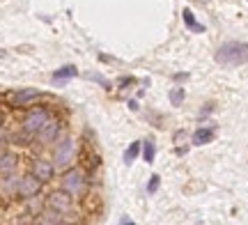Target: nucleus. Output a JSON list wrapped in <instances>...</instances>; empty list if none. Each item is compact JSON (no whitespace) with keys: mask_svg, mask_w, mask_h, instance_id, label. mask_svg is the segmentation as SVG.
<instances>
[{"mask_svg":"<svg viewBox=\"0 0 248 225\" xmlns=\"http://www.w3.org/2000/svg\"><path fill=\"white\" fill-rule=\"evenodd\" d=\"M140 156H142V161L145 163H154V159H156V145L152 143V140H142Z\"/></svg>","mask_w":248,"mask_h":225,"instance_id":"dca6fc26","label":"nucleus"},{"mask_svg":"<svg viewBox=\"0 0 248 225\" xmlns=\"http://www.w3.org/2000/svg\"><path fill=\"white\" fill-rule=\"evenodd\" d=\"M159 184H161V177L159 175H152L150 177V181H147V193H156V189H159Z\"/></svg>","mask_w":248,"mask_h":225,"instance_id":"6ab92c4d","label":"nucleus"},{"mask_svg":"<svg viewBox=\"0 0 248 225\" xmlns=\"http://www.w3.org/2000/svg\"><path fill=\"white\" fill-rule=\"evenodd\" d=\"M37 223L58 225V223H64V218H62V214H58V211H53V209H51V214H42V218H37Z\"/></svg>","mask_w":248,"mask_h":225,"instance_id":"f3484780","label":"nucleus"},{"mask_svg":"<svg viewBox=\"0 0 248 225\" xmlns=\"http://www.w3.org/2000/svg\"><path fill=\"white\" fill-rule=\"evenodd\" d=\"M42 186H44V181L37 180L35 175L30 172V175H26V177H21L18 180V189H16V195L23 200H32L37 198L39 193H42Z\"/></svg>","mask_w":248,"mask_h":225,"instance_id":"39448f33","label":"nucleus"},{"mask_svg":"<svg viewBox=\"0 0 248 225\" xmlns=\"http://www.w3.org/2000/svg\"><path fill=\"white\" fill-rule=\"evenodd\" d=\"M140 140H133L131 145H129V147H126V150H124V156H122V161H124V165H131L133 161H136V159H138V156H140Z\"/></svg>","mask_w":248,"mask_h":225,"instance_id":"2eb2a0df","label":"nucleus"},{"mask_svg":"<svg viewBox=\"0 0 248 225\" xmlns=\"http://www.w3.org/2000/svg\"><path fill=\"white\" fill-rule=\"evenodd\" d=\"M60 131H62V122H60V120L48 117V120H46V124L37 131V138H39V143L51 145V143H55V140L60 138Z\"/></svg>","mask_w":248,"mask_h":225,"instance_id":"0eeeda50","label":"nucleus"},{"mask_svg":"<svg viewBox=\"0 0 248 225\" xmlns=\"http://www.w3.org/2000/svg\"><path fill=\"white\" fill-rule=\"evenodd\" d=\"M202 2H209V0H202Z\"/></svg>","mask_w":248,"mask_h":225,"instance_id":"5701e85b","label":"nucleus"},{"mask_svg":"<svg viewBox=\"0 0 248 225\" xmlns=\"http://www.w3.org/2000/svg\"><path fill=\"white\" fill-rule=\"evenodd\" d=\"M62 189L69 191L74 198H80L85 189H88V180H85V172L80 168H69V170L62 175Z\"/></svg>","mask_w":248,"mask_h":225,"instance_id":"f03ea898","label":"nucleus"},{"mask_svg":"<svg viewBox=\"0 0 248 225\" xmlns=\"http://www.w3.org/2000/svg\"><path fill=\"white\" fill-rule=\"evenodd\" d=\"M16 189H18V177L16 175L0 177V193H5V195H16Z\"/></svg>","mask_w":248,"mask_h":225,"instance_id":"4468645a","label":"nucleus"},{"mask_svg":"<svg viewBox=\"0 0 248 225\" xmlns=\"http://www.w3.org/2000/svg\"><path fill=\"white\" fill-rule=\"evenodd\" d=\"M16 165H18V159L14 154H0V177H7V175H14L16 172Z\"/></svg>","mask_w":248,"mask_h":225,"instance_id":"9b49d317","label":"nucleus"},{"mask_svg":"<svg viewBox=\"0 0 248 225\" xmlns=\"http://www.w3.org/2000/svg\"><path fill=\"white\" fill-rule=\"evenodd\" d=\"M48 117H51V113L46 108H32L26 117H23V122H21V124H23V131L30 135H37V131L46 124Z\"/></svg>","mask_w":248,"mask_h":225,"instance_id":"423d86ee","label":"nucleus"},{"mask_svg":"<svg viewBox=\"0 0 248 225\" xmlns=\"http://www.w3.org/2000/svg\"><path fill=\"white\" fill-rule=\"evenodd\" d=\"M76 76H78V69H76L74 64H64V67H60V69L53 72V81L64 83V81H69V78H76Z\"/></svg>","mask_w":248,"mask_h":225,"instance_id":"ddd939ff","label":"nucleus"},{"mask_svg":"<svg viewBox=\"0 0 248 225\" xmlns=\"http://www.w3.org/2000/svg\"><path fill=\"white\" fill-rule=\"evenodd\" d=\"M0 58H5V51H2V48H0Z\"/></svg>","mask_w":248,"mask_h":225,"instance_id":"4be33fe9","label":"nucleus"},{"mask_svg":"<svg viewBox=\"0 0 248 225\" xmlns=\"http://www.w3.org/2000/svg\"><path fill=\"white\" fill-rule=\"evenodd\" d=\"M170 104L172 106H182L184 104V88H177V90L170 92Z\"/></svg>","mask_w":248,"mask_h":225,"instance_id":"a211bd4d","label":"nucleus"},{"mask_svg":"<svg viewBox=\"0 0 248 225\" xmlns=\"http://www.w3.org/2000/svg\"><path fill=\"white\" fill-rule=\"evenodd\" d=\"M46 207L58 211V214H69L71 209H74V195H71L69 191L58 189V191H53V193H48Z\"/></svg>","mask_w":248,"mask_h":225,"instance_id":"20e7f679","label":"nucleus"},{"mask_svg":"<svg viewBox=\"0 0 248 225\" xmlns=\"http://www.w3.org/2000/svg\"><path fill=\"white\" fill-rule=\"evenodd\" d=\"M74 156H76V143H74L69 135H67V138H62L60 143H58V147H55L53 165H55V168H67V165H71Z\"/></svg>","mask_w":248,"mask_h":225,"instance_id":"7ed1b4c3","label":"nucleus"},{"mask_svg":"<svg viewBox=\"0 0 248 225\" xmlns=\"http://www.w3.org/2000/svg\"><path fill=\"white\" fill-rule=\"evenodd\" d=\"M32 175H35L37 180H42L44 184L51 181L55 175L53 161H48V159H35V163H32Z\"/></svg>","mask_w":248,"mask_h":225,"instance_id":"6e6552de","label":"nucleus"},{"mask_svg":"<svg viewBox=\"0 0 248 225\" xmlns=\"http://www.w3.org/2000/svg\"><path fill=\"white\" fill-rule=\"evenodd\" d=\"M182 18H184V26L188 28L191 32H204V26L193 16L191 7H184V9H182Z\"/></svg>","mask_w":248,"mask_h":225,"instance_id":"f8f14e48","label":"nucleus"},{"mask_svg":"<svg viewBox=\"0 0 248 225\" xmlns=\"http://www.w3.org/2000/svg\"><path fill=\"white\" fill-rule=\"evenodd\" d=\"M214 135H216V129L214 126H198L191 135V143L193 145H207L214 140Z\"/></svg>","mask_w":248,"mask_h":225,"instance_id":"9d476101","label":"nucleus"},{"mask_svg":"<svg viewBox=\"0 0 248 225\" xmlns=\"http://www.w3.org/2000/svg\"><path fill=\"white\" fill-rule=\"evenodd\" d=\"M120 225H133V221L129 216H124V218H120Z\"/></svg>","mask_w":248,"mask_h":225,"instance_id":"412c9836","label":"nucleus"},{"mask_svg":"<svg viewBox=\"0 0 248 225\" xmlns=\"http://www.w3.org/2000/svg\"><path fill=\"white\" fill-rule=\"evenodd\" d=\"M42 97H44V94H42L39 90H35V88H23V90H18V92L12 94V104L21 108V106H30L32 101L42 99Z\"/></svg>","mask_w":248,"mask_h":225,"instance_id":"1a4fd4ad","label":"nucleus"},{"mask_svg":"<svg viewBox=\"0 0 248 225\" xmlns=\"http://www.w3.org/2000/svg\"><path fill=\"white\" fill-rule=\"evenodd\" d=\"M90 78H92V81H97V83H101V85H104V88H106V90H110V81H106V78H104V76H97V74H92V76H90Z\"/></svg>","mask_w":248,"mask_h":225,"instance_id":"aec40b11","label":"nucleus"},{"mask_svg":"<svg viewBox=\"0 0 248 225\" xmlns=\"http://www.w3.org/2000/svg\"><path fill=\"white\" fill-rule=\"evenodd\" d=\"M214 60L225 67H239L248 62V44L246 42H225L214 53Z\"/></svg>","mask_w":248,"mask_h":225,"instance_id":"f257e3e1","label":"nucleus"}]
</instances>
